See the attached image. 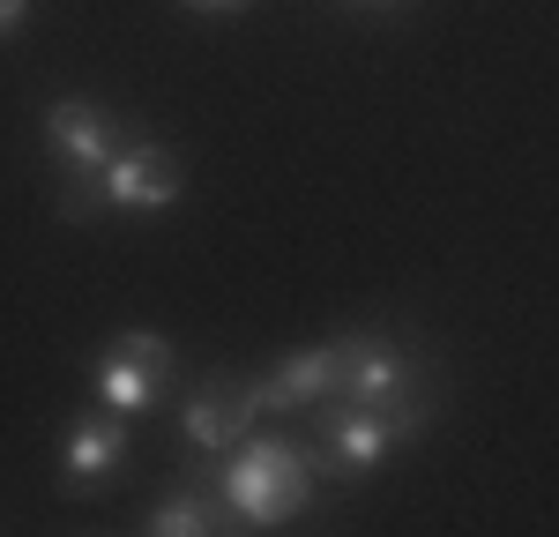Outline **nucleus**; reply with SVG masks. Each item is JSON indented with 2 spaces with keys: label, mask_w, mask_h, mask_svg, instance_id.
Wrapping results in <instances>:
<instances>
[{
  "label": "nucleus",
  "mask_w": 559,
  "mask_h": 537,
  "mask_svg": "<svg viewBox=\"0 0 559 537\" xmlns=\"http://www.w3.org/2000/svg\"><path fill=\"white\" fill-rule=\"evenodd\" d=\"M306 492H313V463H306V448H292V441H239V455L224 463V500H231L239 523H254V530L292 523L306 508Z\"/></svg>",
  "instance_id": "nucleus-1"
},
{
  "label": "nucleus",
  "mask_w": 559,
  "mask_h": 537,
  "mask_svg": "<svg viewBox=\"0 0 559 537\" xmlns=\"http://www.w3.org/2000/svg\"><path fill=\"white\" fill-rule=\"evenodd\" d=\"M426 426V410L418 403H395V410H373V403H336L329 418H321V463L350 478V470H373L388 463V448L411 441Z\"/></svg>",
  "instance_id": "nucleus-2"
},
{
  "label": "nucleus",
  "mask_w": 559,
  "mask_h": 537,
  "mask_svg": "<svg viewBox=\"0 0 559 537\" xmlns=\"http://www.w3.org/2000/svg\"><path fill=\"white\" fill-rule=\"evenodd\" d=\"M90 187H97L105 210L157 217V210H173V202H179V157L165 150V142H134V150H112V157L90 172Z\"/></svg>",
  "instance_id": "nucleus-4"
},
{
  "label": "nucleus",
  "mask_w": 559,
  "mask_h": 537,
  "mask_svg": "<svg viewBox=\"0 0 559 537\" xmlns=\"http://www.w3.org/2000/svg\"><path fill=\"white\" fill-rule=\"evenodd\" d=\"M313 396H336V344L292 351L269 381H254V410H306Z\"/></svg>",
  "instance_id": "nucleus-8"
},
{
  "label": "nucleus",
  "mask_w": 559,
  "mask_h": 537,
  "mask_svg": "<svg viewBox=\"0 0 559 537\" xmlns=\"http://www.w3.org/2000/svg\"><path fill=\"white\" fill-rule=\"evenodd\" d=\"M157 389H165V381H157L150 366H134V358L120 351V344L97 358V396H105V410L134 418V410H150V403H157Z\"/></svg>",
  "instance_id": "nucleus-9"
},
{
  "label": "nucleus",
  "mask_w": 559,
  "mask_h": 537,
  "mask_svg": "<svg viewBox=\"0 0 559 537\" xmlns=\"http://www.w3.org/2000/svg\"><path fill=\"white\" fill-rule=\"evenodd\" d=\"M179 426H187V441H194V448H239V441H247V426H254V389L231 381V373H210V381L187 396Z\"/></svg>",
  "instance_id": "nucleus-5"
},
{
  "label": "nucleus",
  "mask_w": 559,
  "mask_h": 537,
  "mask_svg": "<svg viewBox=\"0 0 559 537\" xmlns=\"http://www.w3.org/2000/svg\"><path fill=\"white\" fill-rule=\"evenodd\" d=\"M210 523H216V515H210L202 492H173V500L150 515V530H157V537H194V530H210Z\"/></svg>",
  "instance_id": "nucleus-10"
},
{
  "label": "nucleus",
  "mask_w": 559,
  "mask_h": 537,
  "mask_svg": "<svg viewBox=\"0 0 559 537\" xmlns=\"http://www.w3.org/2000/svg\"><path fill=\"white\" fill-rule=\"evenodd\" d=\"M187 8H239V0H187Z\"/></svg>",
  "instance_id": "nucleus-13"
},
{
  "label": "nucleus",
  "mask_w": 559,
  "mask_h": 537,
  "mask_svg": "<svg viewBox=\"0 0 559 537\" xmlns=\"http://www.w3.org/2000/svg\"><path fill=\"white\" fill-rule=\"evenodd\" d=\"M120 351H128L134 366H150L157 381H173V344H165L157 329H128V336H120Z\"/></svg>",
  "instance_id": "nucleus-11"
},
{
  "label": "nucleus",
  "mask_w": 559,
  "mask_h": 537,
  "mask_svg": "<svg viewBox=\"0 0 559 537\" xmlns=\"http://www.w3.org/2000/svg\"><path fill=\"white\" fill-rule=\"evenodd\" d=\"M23 8H31V0H0V31H8V23H23Z\"/></svg>",
  "instance_id": "nucleus-12"
},
{
  "label": "nucleus",
  "mask_w": 559,
  "mask_h": 537,
  "mask_svg": "<svg viewBox=\"0 0 559 537\" xmlns=\"http://www.w3.org/2000/svg\"><path fill=\"white\" fill-rule=\"evenodd\" d=\"M336 396L344 403H373V410H395V403H418V366L395 336H373L358 329L336 344Z\"/></svg>",
  "instance_id": "nucleus-3"
},
{
  "label": "nucleus",
  "mask_w": 559,
  "mask_h": 537,
  "mask_svg": "<svg viewBox=\"0 0 559 537\" xmlns=\"http://www.w3.org/2000/svg\"><path fill=\"white\" fill-rule=\"evenodd\" d=\"M120 463H128V418H120V410H90V418L68 426V441H60V478L75 492L105 486Z\"/></svg>",
  "instance_id": "nucleus-6"
},
{
  "label": "nucleus",
  "mask_w": 559,
  "mask_h": 537,
  "mask_svg": "<svg viewBox=\"0 0 559 537\" xmlns=\"http://www.w3.org/2000/svg\"><path fill=\"white\" fill-rule=\"evenodd\" d=\"M45 134H52V150H60V165L75 179H90L112 150H120V134H112V120L90 105V97H60L52 112H45Z\"/></svg>",
  "instance_id": "nucleus-7"
}]
</instances>
